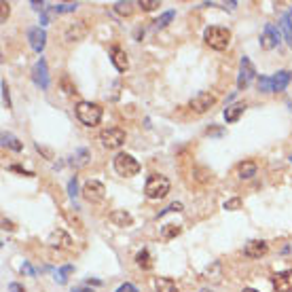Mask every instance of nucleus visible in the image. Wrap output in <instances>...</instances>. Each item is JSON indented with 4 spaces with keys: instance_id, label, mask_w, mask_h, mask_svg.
Here are the masks:
<instances>
[{
    "instance_id": "15",
    "label": "nucleus",
    "mask_w": 292,
    "mask_h": 292,
    "mask_svg": "<svg viewBox=\"0 0 292 292\" xmlns=\"http://www.w3.org/2000/svg\"><path fill=\"white\" fill-rule=\"evenodd\" d=\"M267 252H269V246L263 239H252L246 243V256H250V259H261Z\"/></svg>"
},
{
    "instance_id": "17",
    "label": "nucleus",
    "mask_w": 292,
    "mask_h": 292,
    "mask_svg": "<svg viewBox=\"0 0 292 292\" xmlns=\"http://www.w3.org/2000/svg\"><path fill=\"white\" fill-rule=\"evenodd\" d=\"M290 80H292V74L288 70H279L277 74L271 76V87H273V91H284Z\"/></svg>"
},
{
    "instance_id": "23",
    "label": "nucleus",
    "mask_w": 292,
    "mask_h": 292,
    "mask_svg": "<svg viewBox=\"0 0 292 292\" xmlns=\"http://www.w3.org/2000/svg\"><path fill=\"white\" fill-rule=\"evenodd\" d=\"M237 174H239V178H241V180H248V178L256 176V163H254V161L241 163L239 170H237Z\"/></svg>"
},
{
    "instance_id": "19",
    "label": "nucleus",
    "mask_w": 292,
    "mask_h": 292,
    "mask_svg": "<svg viewBox=\"0 0 292 292\" xmlns=\"http://www.w3.org/2000/svg\"><path fill=\"white\" fill-rule=\"evenodd\" d=\"M89 159H91V153L87 148H78V150H74V155L70 157V163H72L74 168H85L87 163H89Z\"/></svg>"
},
{
    "instance_id": "29",
    "label": "nucleus",
    "mask_w": 292,
    "mask_h": 292,
    "mask_svg": "<svg viewBox=\"0 0 292 292\" xmlns=\"http://www.w3.org/2000/svg\"><path fill=\"white\" fill-rule=\"evenodd\" d=\"M172 19H174V11H168V13H163V15L155 21V28H157V30H159V28H165Z\"/></svg>"
},
{
    "instance_id": "39",
    "label": "nucleus",
    "mask_w": 292,
    "mask_h": 292,
    "mask_svg": "<svg viewBox=\"0 0 292 292\" xmlns=\"http://www.w3.org/2000/svg\"><path fill=\"white\" fill-rule=\"evenodd\" d=\"M9 292H26V290H23V286H19V284L13 282V284L9 286Z\"/></svg>"
},
{
    "instance_id": "26",
    "label": "nucleus",
    "mask_w": 292,
    "mask_h": 292,
    "mask_svg": "<svg viewBox=\"0 0 292 292\" xmlns=\"http://www.w3.org/2000/svg\"><path fill=\"white\" fill-rule=\"evenodd\" d=\"M180 227L178 225H165V227H163V231H161V237L163 239H174V237H176V235H180Z\"/></svg>"
},
{
    "instance_id": "22",
    "label": "nucleus",
    "mask_w": 292,
    "mask_h": 292,
    "mask_svg": "<svg viewBox=\"0 0 292 292\" xmlns=\"http://www.w3.org/2000/svg\"><path fill=\"white\" fill-rule=\"evenodd\" d=\"M279 30L284 34V40L288 47H292V21H290V13H286L282 17V23H279Z\"/></svg>"
},
{
    "instance_id": "12",
    "label": "nucleus",
    "mask_w": 292,
    "mask_h": 292,
    "mask_svg": "<svg viewBox=\"0 0 292 292\" xmlns=\"http://www.w3.org/2000/svg\"><path fill=\"white\" fill-rule=\"evenodd\" d=\"M28 40H30V47L36 53H40L45 49V45H47V32L43 28H32L28 32Z\"/></svg>"
},
{
    "instance_id": "24",
    "label": "nucleus",
    "mask_w": 292,
    "mask_h": 292,
    "mask_svg": "<svg viewBox=\"0 0 292 292\" xmlns=\"http://www.w3.org/2000/svg\"><path fill=\"white\" fill-rule=\"evenodd\" d=\"M136 263H138V267H142V269H150V267H153V261H150V252H148V250L138 252Z\"/></svg>"
},
{
    "instance_id": "43",
    "label": "nucleus",
    "mask_w": 292,
    "mask_h": 292,
    "mask_svg": "<svg viewBox=\"0 0 292 292\" xmlns=\"http://www.w3.org/2000/svg\"><path fill=\"white\" fill-rule=\"evenodd\" d=\"M32 7L36 9V11H43V3H32Z\"/></svg>"
},
{
    "instance_id": "10",
    "label": "nucleus",
    "mask_w": 292,
    "mask_h": 292,
    "mask_svg": "<svg viewBox=\"0 0 292 292\" xmlns=\"http://www.w3.org/2000/svg\"><path fill=\"white\" fill-rule=\"evenodd\" d=\"M32 78H34V83H36L40 89H47L49 87V70H47V62L40 60L34 64V70H32Z\"/></svg>"
},
{
    "instance_id": "8",
    "label": "nucleus",
    "mask_w": 292,
    "mask_h": 292,
    "mask_svg": "<svg viewBox=\"0 0 292 292\" xmlns=\"http://www.w3.org/2000/svg\"><path fill=\"white\" fill-rule=\"evenodd\" d=\"M214 102H216V98L212 96V93H207V91H201V93H197V96L191 100V104L189 106L195 110V112H207L210 108L214 106Z\"/></svg>"
},
{
    "instance_id": "42",
    "label": "nucleus",
    "mask_w": 292,
    "mask_h": 292,
    "mask_svg": "<svg viewBox=\"0 0 292 292\" xmlns=\"http://www.w3.org/2000/svg\"><path fill=\"white\" fill-rule=\"evenodd\" d=\"M23 271H26V273H30V275H34V269H32V267L26 263V265H23Z\"/></svg>"
},
{
    "instance_id": "28",
    "label": "nucleus",
    "mask_w": 292,
    "mask_h": 292,
    "mask_svg": "<svg viewBox=\"0 0 292 292\" xmlns=\"http://www.w3.org/2000/svg\"><path fill=\"white\" fill-rule=\"evenodd\" d=\"M76 7H78L76 3H66V5H55L53 11L57 15H60V13H72V11H76Z\"/></svg>"
},
{
    "instance_id": "27",
    "label": "nucleus",
    "mask_w": 292,
    "mask_h": 292,
    "mask_svg": "<svg viewBox=\"0 0 292 292\" xmlns=\"http://www.w3.org/2000/svg\"><path fill=\"white\" fill-rule=\"evenodd\" d=\"M72 271H74V267H72V265L62 267V269L55 273V282H57V284H66V282H68V275L72 273Z\"/></svg>"
},
{
    "instance_id": "34",
    "label": "nucleus",
    "mask_w": 292,
    "mask_h": 292,
    "mask_svg": "<svg viewBox=\"0 0 292 292\" xmlns=\"http://www.w3.org/2000/svg\"><path fill=\"white\" fill-rule=\"evenodd\" d=\"M239 207H241V199H239V197H235V199H229L225 203V210H239Z\"/></svg>"
},
{
    "instance_id": "41",
    "label": "nucleus",
    "mask_w": 292,
    "mask_h": 292,
    "mask_svg": "<svg viewBox=\"0 0 292 292\" xmlns=\"http://www.w3.org/2000/svg\"><path fill=\"white\" fill-rule=\"evenodd\" d=\"M72 292H91L87 286H76V288H72Z\"/></svg>"
},
{
    "instance_id": "35",
    "label": "nucleus",
    "mask_w": 292,
    "mask_h": 292,
    "mask_svg": "<svg viewBox=\"0 0 292 292\" xmlns=\"http://www.w3.org/2000/svg\"><path fill=\"white\" fill-rule=\"evenodd\" d=\"M3 100H5V106L7 108H11V100H9V87H7V83L3 80Z\"/></svg>"
},
{
    "instance_id": "31",
    "label": "nucleus",
    "mask_w": 292,
    "mask_h": 292,
    "mask_svg": "<svg viewBox=\"0 0 292 292\" xmlns=\"http://www.w3.org/2000/svg\"><path fill=\"white\" fill-rule=\"evenodd\" d=\"M259 89H261L263 93H273L271 78H269V76H261V78H259Z\"/></svg>"
},
{
    "instance_id": "2",
    "label": "nucleus",
    "mask_w": 292,
    "mask_h": 292,
    "mask_svg": "<svg viewBox=\"0 0 292 292\" xmlns=\"http://www.w3.org/2000/svg\"><path fill=\"white\" fill-rule=\"evenodd\" d=\"M102 116H104V110L100 104H93V102H78L76 104V119L87 125V127H93V125H98L102 121Z\"/></svg>"
},
{
    "instance_id": "5",
    "label": "nucleus",
    "mask_w": 292,
    "mask_h": 292,
    "mask_svg": "<svg viewBox=\"0 0 292 292\" xmlns=\"http://www.w3.org/2000/svg\"><path fill=\"white\" fill-rule=\"evenodd\" d=\"M100 142H102L104 148L114 150V148H119V146L125 144V132L119 130V127H108V130H104L100 134Z\"/></svg>"
},
{
    "instance_id": "36",
    "label": "nucleus",
    "mask_w": 292,
    "mask_h": 292,
    "mask_svg": "<svg viewBox=\"0 0 292 292\" xmlns=\"http://www.w3.org/2000/svg\"><path fill=\"white\" fill-rule=\"evenodd\" d=\"M116 292H138V288L134 284H123V286L116 288Z\"/></svg>"
},
{
    "instance_id": "4",
    "label": "nucleus",
    "mask_w": 292,
    "mask_h": 292,
    "mask_svg": "<svg viewBox=\"0 0 292 292\" xmlns=\"http://www.w3.org/2000/svg\"><path fill=\"white\" fill-rule=\"evenodd\" d=\"M112 165H114V172L123 178H132L140 172V163L130 153H119L112 159Z\"/></svg>"
},
{
    "instance_id": "7",
    "label": "nucleus",
    "mask_w": 292,
    "mask_h": 292,
    "mask_svg": "<svg viewBox=\"0 0 292 292\" xmlns=\"http://www.w3.org/2000/svg\"><path fill=\"white\" fill-rule=\"evenodd\" d=\"M83 197L87 201H91V203H98V201H102L104 199V195H106V186H104L102 182H98V180H89V182H85V186H83Z\"/></svg>"
},
{
    "instance_id": "3",
    "label": "nucleus",
    "mask_w": 292,
    "mask_h": 292,
    "mask_svg": "<svg viewBox=\"0 0 292 292\" xmlns=\"http://www.w3.org/2000/svg\"><path fill=\"white\" fill-rule=\"evenodd\" d=\"M170 180L165 176H161V174H153V176H148L146 184H144V193L148 199H163L168 193H170Z\"/></svg>"
},
{
    "instance_id": "40",
    "label": "nucleus",
    "mask_w": 292,
    "mask_h": 292,
    "mask_svg": "<svg viewBox=\"0 0 292 292\" xmlns=\"http://www.w3.org/2000/svg\"><path fill=\"white\" fill-rule=\"evenodd\" d=\"M0 7H3V21H5V19L9 17V11H11L9 7H11V5H9V3H3V5H0Z\"/></svg>"
},
{
    "instance_id": "25",
    "label": "nucleus",
    "mask_w": 292,
    "mask_h": 292,
    "mask_svg": "<svg viewBox=\"0 0 292 292\" xmlns=\"http://www.w3.org/2000/svg\"><path fill=\"white\" fill-rule=\"evenodd\" d=\"M3 144L9 146V148H13V150H17V153L23 148V144L19 142V140H17L15 136H11V134H3Z\"/></svg>"
},
{
    "instance_id": "21",
    "label": "nucleus",
    "mask_w": 292,
    "mask_h": 292,
    "mask_svg": "<svg viewBox=\"0 0 292 292\" xmlns=\"http://www.w3.org/2000/svg\"><path fill=\"white\" fill-rule=\"evenodd\" d=\"M157 292H176V282L172 277H157L155 279Z\"/></svg>"
},
{
    "instance_id": "16",
    "label": "nucleus",
    "mask_w": 292,
    "mask_h": 292,
    "mask_svg": "<svg viewBox=\"0 0 292 292\" xmlns=\"http://www.w3.org/2000/svg\"><path fill=\"white\" fill-rule=\"evenodd\" d=\"M85 34H87V28H85V23L83 21H74V23H70L68 30H66V40H80V38H85Z\"/></svg>"
},
{
    "instance_id": "1",
    "label": "nucleus",
    "mask_w": 292,
    "mask_h": 292,
    "mask_svg": "<svg viewBox=\"0 0 292 292\" xmlns=\"http://www.w3.org/2000/svg\"><path fill=\"white\" fill-rule=\"evenodd\" d=\"M203 40L207 47H212L214 51H225L231 43V30L220 28V26H210L203 32Z\"/></svg>"
},
{
    "instance_id": "13",
    "label": "nucleus",
    "mask_w": 292,
    "mask_h": 292,
    "mask_svg": "<svg viewBox=\"0 0 292 292\" xmlns=\"http://www.w3.org/2000/svg\"><path fill=\"white\" fill-rule=\"evenodd\" d=\"M271 284L277 292H292V271H282V273H275Z\"/></svg>"
},
{
    "instance_id": "18",
    "label": "nucleus",
    "mask_w": 292,
    "mask_h": 292,
    "mask_svg": "<svg viewBox=\"0 0 292 292\" xmlns=\"http://www.w3.org/2000/svg\"><path fill=\"white\" fill-rule=\"evenodd\" d=\"M110 223L114 227H127V225L134 223V218H132L130 212H125V210H114V212L110 214Z\"/></svg>"
},
{
    "instance_id": "37",
    "label": "nucleus",
    "mask_w": 292,
    "mask_h": 292,
    "mask_svg": "<svg viewBox=\"0 0 292 292\" xmlns=\"http://www.w3.org/2000/svg\"><path fill=\"white\" fill-rule=\"evenodd\" d=\"M9 170H11V172H17V174H23V176H34V174H32V172H28V170H23V168H19V165H11Z\"/></svg>"
},
{
    "instance_id": "30",
    "label": "nucleus",
    "mask_w": 292,
    "mask_h": 292,
    "mask_svg": "<svg viewBox=\"0 0 292 292\" xmlns=\"http://www.w3.org/2000/svg\"><path fill=\"white\" fill-rule=\"evenodd\" d=\"M114 13H119V15H132V3H116L114 5Z\"/></svg>"
},
{
    "instance_id": "6",
    "label": "nucleus",
    "mask_w": 292,
    "mask_h": 292,
    "mask_svg": "<svg viewBox=\"0 0 292 292\" xmlns=\"http://www.w3.org/2000/svg\"><path fill=\"white\" fill-rule=\"evenodd\" d=\"M256 76V68L250 62V57L243 55L241 57V64H239V78H237V89H246Z\"/></svg>"
},
{
    "instance_id": "45",
    "label": "nucleus",
    "mask_w": 292,
    "mask_h": 292,
    "mask_svg": "<svg viewBox=\"0 0 292 292\" xmlns=\"http://www.w3.org/2000/svg\"><path fill=\"white\" fill-rule=\"evenodd\" d=\"M290 161H292V157H290Z\"/></svg>"
},
{
    "instance_id": "11",
    "label": "nucleus",
    "mask_w": 292,
    "mask_h": 292,
    "mask_svg": "<svg viewBox=\"0 0 292 292\" xmlns=\"http://www.w3.org/2000/svg\"><path fill=\"white\" fill-rule=\"evenodd\" d=\"M47 243H49L51 248H64V250L72 248V239H70V235H68L66 231H62V229L53 231L51 235H49V239H47Z\"/></svg>"
},
{
    "instance_id": "14",
    "label": "nucleus",
    "mask_w": 292,
    "mask_h": 292,
    "mask_svg": "<svg viewBox=\"0 0 292 292\" xmlns=\"http://www.w3.org/2000/svg\"><path fill=\"white\" fill-rule=\"evenodd\" d=\"M110 60H112L114 68L119 70V72H125V70L130 68V60H127V53L121 49V47H116V45L110 49Z\"/></svg>"
},
{
    "instance_id": "32",
    "label": "nucleus",
    "mask_w": 292,
    "mask_h": 292,
    "mask_svg": "<svg viewBox=\"0 0 292 292\" xmlns=\"http://www.w3.org/2000/svg\"><path fill=\"white\" fill-rule=\"evenodd\" d=\"M138 7H142V11H155L157 7H161L159 0H140Z\"/></svg>"
},
{
    "instance_id": "20",
    "label": "nucleus",
    "mask_w": 292,
    "mask_h": 292,
    "mask_svg": "<svg viewBox=\"0 0 292 292\" xmlns=\"http://www.w3.org/2000/svg\"><path fill=\"white\" fill-rule=\"evenodd\" d=\"M243 112H246V104H233V106H229L225 110V121L227 123H235Z\"/></svg>"
},
{
    "instance_id": "38",
    "label": "nucleus",
    "mask_w": 292,
    "mask_h": 292,
    "mask_svg": "<svg viewBox=\"0 0 292 292\" xmlns=\"http://www.w3.org/2000/svg\"><path fill=\"white\" fill-rule=\"evenodd\" d=\"M68 191H70V197H76V176L70 180V184H68Z\"/></svg>"
},
{
    "instance_id": "44",
    "label": "nucleus",
    "mask_w": 292,
    "mask_h": 292,
    "mask_svg": "<svg viewBox=\"0 0 292 292\" xmlns=\"http://www.w3.org/2000/svg\"><path fill=\"white\" fill-rule=\"evenodd\" d=\"M243 292H259V290H254V288H243Z\"/></svg>"
},
{
    "instance_id": "33",
    "label": "nucleus",
    "mask_w": 292,
    "mask_h": 292,
    "mask_svg": "<svg viewBox=\"0 0 292 292\" xmlns=\"http://www.w3.org/2000/svg\"><path fill=\"white\" fill-rule=\"evenodd\" d=\"M168 212H182V203H176V201H174L170 207H165L163 212H159V218H161V216H165Z\"/></svg>"
},
{
    "instance_id": "9",
    "label": "nucleus",
    "mask_w": 292,
    "mask_h": 292,
    "mask_svg": "<svg viewBox=\"0 0 292 292\" xmlns=\"http://www.w3.org/2000/svg\"><path fill=\"white\" fill-rule=\"evenodd\" d=\"M279 40H282V30L275 28L273 23H267L265 30H263V36H261V43L265 49H273V47L279 45Z\"/></svg>"
}]
</instances>
